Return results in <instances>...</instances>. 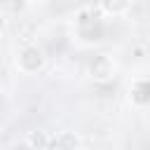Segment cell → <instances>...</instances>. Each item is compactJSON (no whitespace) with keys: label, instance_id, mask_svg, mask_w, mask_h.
Returning <instances> with one entry per match:
<instances>
[{"label":"cell","instance_id":"6da1fadb","mask_svg":"<svg viewBox=\"0 0 150 150\" xmlns=\"http://www.w3.org/2000/svg\"><path fill=\"white\" fill-rule=\"evenodd\" d=\"M14 63H16V70H19V73H23V75H35V73H40V70L45 68L47 56H45L42 47H38V45H23V47L16 52V56H14Z\"/></svg>","mask_w":150,"mask_h":150},{"label":"cell","instance_id":"7a4b0ae2","mask_svg":"<svg viewBox=\"0 0 150 150\" xmlns=\"http://www.w3.org/2000/svg\"><path fill=\"white\" fill-rule=\"evenodd\" d=\"M87 73H89V77H91L94 82H108V80H112V75H115V61H112L108 54H96V56L89 59Z\"/></svg>","mask_w":150,"mask_h":150},{"label":"cell","instance_id":"3957f363","mask_svg":"<svg viewBox=\"0 0 150 150\" xmlns=\"http://www.w3.org/2000/svg\"><path fill=\"white\" fill-rule=\"evenodd\" d=\"M54 150H82V138L75 131H59L54 138Z\"/></svg>","mask_w":150,"mask_h":150},{"label":"cell","instance_id":"277c9868","mask_svg":"<svg viewBox=\"0 0 150 150\" xmlns=\"http://www.w3.org/2000/svg\"><path fill=\"white\" fill-rule=\"evenodd\" d=\"M98 7L108 16H122L131 9V0H98Z\"/></svg>","mask_w":150,"mask_h":150},{"label":"cell","instance_id":"5b68a950","mask_svg":"<svg viewBox=\"0 0 150 150\" xmlns=\"http://www.w3.org/2000/svg\"><path fill=\"white\" fill-rule=\"evenodd\" d=\"M131 101H134L136 105L150 103V80H138V82H134V87H131Z\"/></svg>","mask_w":150,"mask_h":150},{"label":"cell","instance_id":"8992f818","mask_svg":"<svg viewBox=\"0 0 150 150\" xmlns=\"http://www.w3.org/2000/svg\"><path fill=\"white\" fill-rule=\"evenodd\" d=\"M26 138L38 148V150H47V145H49V136L45 134V131H40V129H33V131H28L26 134Z\"/></svg>","mask_w":150,"mask_h":150},{"label":"cell","instance_id":"52a82bcc","mask_svg":"<svg viewBox=\"0 0 150 150\" xmlns=\"http://www.w3.org/2000/svg\"><path fill=\"white\" fill-rule=\"evenodd\" d=\"M9 150H38V148H35V145H33L28 138H21V141H16V143H14Z\"/></svg>","mask_w":150,"mask_h":150},{"label":"cell","instance_id":"ba28073f","mask_svg":"<svg viewBox=\"0 0 150 150\" xmlns=\"http://www.w3.org/2000/svg\"><path fill=\"white\" fill-rule=\"evenodd\" d=\"M82 150H91V148H82Z\"/></svg>","mask_w":150,"mask_h":150}]
</instances>
